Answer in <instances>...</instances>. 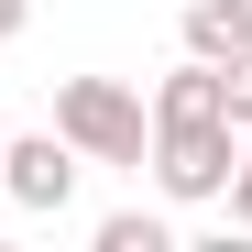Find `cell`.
I'll return each mask as SVG.
<instances>
[{
  "instance_id": "1",
  "label": "cell",
  "mask_w": 252,
  "mask_h": 252,
  "mask_svg": "<svg viewBox=\"0 0 252 252\" xmlns=\"http://www.w3.org/2000/svg\"><path fill=\"white\" fill-rule=\"evenodd\" d=\"M55 132L77 143V164H143L154 110L121 88V77H66V88H55Z\"/></svg>"
},
{
  "instance_id": "2",
  "label": "cell",
  "mask_w": 252,
  "mask_h": 252,
  "mask_svg": "<svg viewBox=\"0 0 252 252\" xmlns=\"http://www.w3.org/2000/svg\"><path fill=\"white\" fill-rule=\"evenodd\" d=\"M143 164H154V187L176 197V208H208V197L230 187V164H241V132H230V121H154Z\"/></svg>"
},
{
  "instance_id": "3",
  "label": "cell",
  "mask_w": 252,
  "mask_h": 252,
  "mask_svg": "<svg viewBox=\"0 0 252 252\" xmlns=\"http://www.w3.org/2000/svg\"><path fill=\"white\" fill-rule=\"evenodd\" d=\"M0 197L33 208V220H55V208L77 197V143H66V132H22V143H0Z\"/></svg>"
},
{
  "instance_id": "4",
  "label": "cell",
  "mask_w": 252,
  "mask_h": 252,
  "mask_svg": "<svg viewBox=\"0 0 252 252\" xmlns=\"http://www.w3.org/2000/svg\"><path fill=\"white\" fill-rule=\"evenodd\" d=\"M241 44H252V0H187V55L230 66Z\"/></svg>"
},
{
  "instance_id": "5",
  "label": "cell",
  "mask_w": 252,
  "mask_h": 252,
  "mask_svg": "<svg viewBox=\"0 0 252 252\" xmlns=\"http://www.w3.org/2000/svg\"><path fill=\"white\" fill-rule=\"evenodd\" d=\"M154 121H230V110H220V66H208V55H187V66L154 88Z\"/></svg>"
},
{
  "instance_id": "6",
  "label": "cell",
  "mask_w": 252,
  "mask_h": 252,
  "mask_svg": "<svg viewBox=\"0 0 252 252\" xmlns=\"http://www.w3.org/2000/svg\"><path fill=\"white\" fill-rule=\"evenodd\" d=\"M99 252H176V230H164L154 208H110V220H99Z\"/></svg>"
},
{
  "instance_id": "7",
  "label": "cell",
  "mask_w": 252,
  "mask_h": 252,
  "mask_svg": "<svg viewBox=\"0 0 252 252\" xmlns=\"http://www.w3.org/2000/svg\"><path fill=\"white\" fill-rule=\"evenodd\" d=\"M220 110H230V132H252V44L220 66Z\"/></svg>"
},
{
  "instance_id": "8",
  "label": "cell",
  "mask_w": 252,
  "mask_h": 252,
  "mask_svg": "<svg viewBox=\"0 0 252 252\" xmlns=\"http://www.w3.org/2000/svg\"><path fill=\"white\" fill-rule=\"evenodd\" d=\"M220 197H230V230H252V132H241V164H230Z\"/></svg>"
},
{
  "instance_id": "9",
  "label": "cell",
  "mask_w": 252,
  "mask_h": 252,
  "mask_svg": "<svg viewBox=\"0 0 252 252\" xmlns=\"http://www.w3.org/2000/svg\"><path fill=\"white\" fill-rule=\"evenodd\" d=\"M22 22H33V0H0V44H22Z\"/></svg>"
}]
</instances>
